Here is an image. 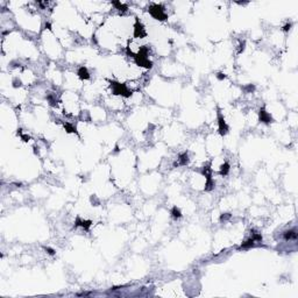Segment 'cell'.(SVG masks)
<instances>
[{
    "label": "cell",
    "instance_id": "cell-3",
    "mask_svg": "<svg viewBox=\"0 0 298 298\" xmlns=\"http://www.w3.org/2000/svg\"><path fill=\"white\" fill-rule=\"evenodd\" d=\"M111 83V87H112V92L115 96H122L125 98H129L132 96V91L127 87L126 84H121L119 82H114V80H108Z\"/></svg>",
    "mask_w": 298,
    "mask_h": 298
},
{
    "label": "cell",
    "instance_id": "cell-24",
    "mask_svg": "<svg viewBox=\"0 0 298 298\" xmlns=\"http://www.w3.org/2000/svg\"><path fill=\"white\" fill-rule=\"evenodd\" d=\"M247 90H248V91H254V90H255V86L254 85H248L247 86Z\"/></svg>",
    "mask_w": 298,
    "mask_h": 298
},
{
    "label": "cell",
    "instance_id": "cell-16",
    "mask_svg": "<svg viewBox=\"0 0 298 298\" xmlns=\"http://www.w3.org/2000/svg\"><path fill=\"white\" fill-rule=\"evenodd\" d=\"M171 217H172L174 219H180V218H182L181 210H180L177 206H174V207H172V210H171Z\"/></svg>",
    "mask_w": 298,
    "mask_h": 298
},
{
    "label": "cell",
    "instance_id": "cell-10",
    "mask_svg": "<svg viewBox=\"0 0 298 298\" xmlns=\"http://www.w3.org/2000/svg\"><path fill=\"white\" fill-rule=\"evenodd\" d=\"M283 239L285 241H290V240H297V228H292V229H289V231H285L283 233Z\"/></svg>",
    "mask_w": 298,
    "mask_h": 298
},
{
    "label": "cell",
    "instance_id": "cell-5",
    "mask_svg": "<svg viewBox=\"0 0 298 298\" xmlns=\"http://www.w3.org/2000/svg\"><path fill=\"white\" fill-rule=\"evenodd\" d=\"M218 129H219V134L221 136H225L228 133V129H229L228 125L225 121V118L220 112V110H218Z\"/></svg>",
    "mask_w": 298,
    "mask_h": 298
},
{
    "label": "cell",
    "instance_id": "cell-21",
    "mask_svg": "<svg viewBox=\"0 0 298 298\" xmlns=\"http://www.w3.org/2000/svg\"><path fill=\"white\" fill-rule=\"evenodd\" d=\"M245 45H246V42L245 41H242V42L240 43V49H239V51H238V54H241L244 50H245Z\"/></svg>",
    "mask_w": 298,
    "mask_h": 298
},
{
    "label": "cell",
    "instance_id": "cell-13",
    "mask_svg": "<svg viewBox=\"0 0 298 298\" xmlns=\"http://www.w3.org/2000/svg\"><path fill=\"white\" fill-rule=\"evenodd\" d=\"M112 5L115 6V8L119 10L120 12H126L128 10L127 5H126V4H122V2H120V1H113Z\"/></svg>",
    "mask_w": 298,
    "mask_h": 298
},
{
    "label": "cell",
    "instance_id": "cell-25",
    "mask_svg": "<svg viewBox=\"0 0 298 298\" xmlns=\"http://www.w3.org/2000/svg\"><path fill=\"white\" fill-rule=\"evenodd\" d=\"M114 151H119V147H118V146H115V150H114Z\"/></svg>",
    "mask_w": 298,
    "mask_h": 298
},
{
    "label": "cell",
    "instance_id": "cell-4",
    "mask_svg": "<svg viewBox=\"0 0 298 298\" xmlns=\"http://www.w3.org/2000/svg\"><path fill=\"white\" fill-rule=\"evenodd\" d=\"M149 13L150 15L156 19V20H160V21H164L168 19V15L165 14L164 12V7L162 5H159V4H153L150 7H149Z\"/></svg>",
    "mask_w": 298,
    "mask_h": 298
},
{
    "label": "cell",
    "instance_id": "cell-18",
    "mask_svg": "<svg viewBox=\"0 0 298 298\" xmlns=\"http://www.w3.org/2000/svg\"><path fill=\"white\" fill-rule=\"evenodd\" d=\"M291 27H292V23H291V22H288L285 26H283V32H285V33L289 32V31L291 29Z\"/></svg>",
    "mask_w": 298,
    "mask_h": 298
},
{
    "label": "cell",
    "instance_id": "cell-8",
    "mask_svg": "<svg viewBox=\"0 0 298 298\" xmlns=\"http://www.w3.org/2000/svg\"><path fill=\"white\" fill-rule=\"evenodd\" d=\"M189 154H188V151H184V153H182L181 155L178 156V162H176L175 164H174V167L176 168V167H180V165H186V164H189Z\"/></svg>",
    "mask_w": 298,
    "mask_h": 298
},
{
    "label": "cell",
    "instance_id": "cell-14",
    "mask_svg": "<svg viewBox=\"0 0 298 298\" xmlns=\"http://www.w3.org/2000/svg\"><path fill=\"white\" fill-rule=\"evenodd\" d=\"M229 172V163L228 162H225L223 165L220 167V170H219V174L221 176H227Z\"/></svg>",
    "mask_w": 298,
    "mask_h": 298
},
{
    "label": "cell",
    "instance_id": "cell-11",
    "mask_svg": "<svg viewBox=\"0 0 298 298\" xmlns=\"http://www.w3.org/2000/svg\"><path fill=\"white\" fill-rule=\"evenodd\" d=\"M256 241L255 239L253 238V236H250L248 240H246L245 242H242L240 247H239V250H241V249H248V248H252V247H255L256 246Z\"/></svg>",
    "mask_w": 298,
    "mask_h": 298
},
{
    "label": "cell",
    "instance_id": "cell-15",
    "mask_svg": "<svg viewBox=\"0 0 298 298\" xmlns=\"http://www.w3.org/2000/svg\"><path fill=\"white\" fill-rule=\"evenodd\" d=\"M63 126H64V128H65V130H66V133H74V134H78L77 128L74 127V125H71V124H69V122H64Z\"/></svg>",
    "mask_w": 298,
    "mask_h": 298
},
{
    "label": "cell",
    "instance_id": "cell-23",
    "mask_svg": "<svg viewBox=\"0 0 298 298\" xmlns=\"http://www.w3.org/2000/svg\"><path fill=\"white\" fill-rule=\"evenodd\" d=\"M21 139L23 140V141H25V142H28V141L31 140V136H29V135H25V134H22Z\"/></svg>",
    "mask_w": 298,
    "mask_h": 298
},
{
    "label": "cell",
    "instance_id": "cell-20",
    "mask_svg": "<svg viewBox=\"0 0 298 298\" xmlns=\"http://www.w3.org/2000/svg\"><path fill=\"white\" fill-rule=\"evenodd\" d=\"M44 249H45V252H47L48 254H50V255H55V250H54L53 248H49V247H44Z\"/></svg>",
    "mask_w": 298,
    "mask_h": 298
},
{
    "label": "cell",
    "instance_id": "cell-6",
    "mask_svg": "<svg viewBox=\"0 0 298 298\" xmlns=\"http://www.w3.org/2000/svg\"><path fill=\"white\" fill-rule=\"evenodd\" d=\"M134 37H140V39H142V37H146V35H147V32H146V29H145V26L140 22L138 18H136V20H135V23H134Z\"/></svg>",
    "mask_w": 298,
    "mask_h": 298
},
{
    "label": "cell",
    "instance_id": "cell-2",
    "mask_svg": "<svg viewBox=\"0 0 298 298\" xmlns=\"http://www.w3.org/2000/svg\"><path fill=\"white\" fill-rule=\"evenodd\" d=\"M200 174L203 176H205L206 178V183H205V191H211L214 189L215 183L212 178V169H211V162L204 164V167H202Z\"/></svg>",
    "mask_w": 298,
    "mask_h": 298
},
{
    "label": "cell",
    "instance_id": "cell-22",
    "mask_svg": "<svg viewBox=\"0 0 298 298\" xmlns=\"http://www.w3.org/2000/svg\"><path fill=\"white\" fill-rule=\"evenodd\" d=\"M217 78H218L219 80H223V79L226 78V74H223V72H218V74H217Z\"/></svg>",
    "mask_w": 298,
    "mask_h": 298
},
{
    "label": "cell",
    "instance_id": "cell-7",
    "mask_svg": "<svg viewBox=\"0 0 298 298\" xmlns=\"http://www.w3.org/2000/svg\"><path fill=\"white\" fill-rule=\"evenodd\" d=\"M259 119H260V122L266 124V125H269V124L273 122V118H271V115L264 110V107L260 108V111H259Z\"/></svg>",
    "mask_w": 298,
    "mask_h": 298
},
{
    "label": "cell",
    "instance_id": "cell-12",
    "mask_svg": "<svg viewBox=\"0 0 298 298\" xmlns=\"http://www.w3.org/2000/svg\"><path fill=\"white\" fill-rule=\"evenodd\" d=\"M77 74L79 77V79H82V80L90 79V72H89V70H87L86 66H80L78 69V71H77Z\"/></svg>",
    "mask_w": 298,
    "mask_h": 298
},
{
    "label": "cell",
    "instance_id": "cell-9",
    "mask_svg": "<svg viewBox=\"0 0 298 298\" xmlns=\"http://www.w3.org/2000/svg\"><path fill=\"white\" fill-rule=\"evenodd\" d=\"M91 225H92V221H91V220H82L79 217H77L76 223H74V227H79V226H80V227H83V228L85 229L86 232H89Z\"/></svg>",
    "mask_w": 298,
    "mask_h": 298
},
{
    "label": "cell",
    "instance_id": "cell-1",
    "mask_svg": "<svg viewBox=\"0 0 298 298\" xmlns=\"http://www.w3.org/2000/svg\"><path fill=\"white\" fill-rule=\"evenodd\" d=\"M148 51H149V48L147 45L141 47L138 54L132 53V51L129 50L128 47L126 48V53H127V55L128 56H130V57L135 61V63L138 64L139 66H142V68H146V69H151V68H153V62L149 61L148 57H147V56H148Z\"/></svg>",
    "mask_w": 298,
    "mask_h": 298
},
{
    "label": "cell",
    "instance_id": "cell-17",
    "mask_svg": "<svg viewBox=\"0 0 298 298\" xmlns=\"http://www.w3.org/2000/svg\"><path fill=\"white\" fill-rule=\"evenodd\" d=\"M47 99L49 100V104L51 106H57V100H56V98H54L53 95H49V96L47 97Z\"/></svg>",
    "mask_w": 298,
    "mask_h": 298
},
{
    "label": "cell",
    "instance_id": "cell-19",
    "mask_svg": "<svg viewBox=\"0 0 298 298\" xmlns=\"http://www.w3.org/2000/svg\"><path fill=\"white\" fill-rule=\"evenodd\" d=\"M231 218V214L229 213H225V214H221L220 215V220L223 221V220H227V219H229Z\"/></svg>",
    "mask_w": 298,
    "mask_h": 298
}]
</instances>
